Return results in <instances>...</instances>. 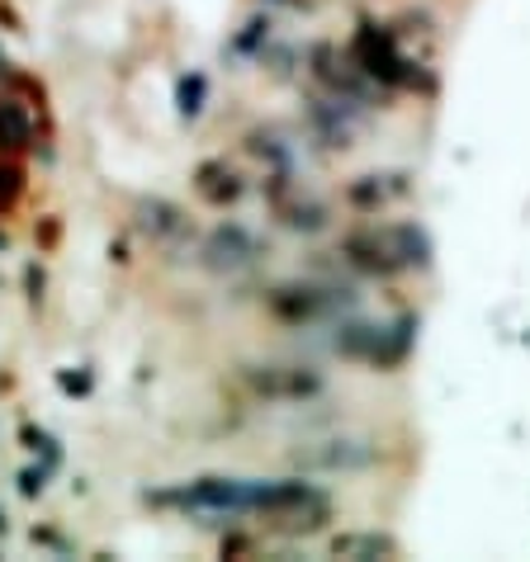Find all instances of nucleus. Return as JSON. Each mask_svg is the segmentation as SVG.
<instances>
[{
    "instance_id": "423d86ee",
    "label": "nucleus",
    "mask_w": 530,
    "mask_h": 562,
    "mask_svg": "<svg viewBox=\"0 0 530 562\" xmlns=\"http://www.w3.org/2000/svg\"><path fill=\"white\" fill-rule=\"evenodd\" d=\"M20 194H24V176H20V166H14L10 156H0V209H10Z\"/></svg>"
},
{
    "instance_id": "f03ea898",
    "label": "nucleus",
    "mask_w": 530,
    "mask_h": 562,
    "mask_svg": "<svg viewBox=\"0 0 530 562\" xmlns=\"http://www.w3.org/2000/svg\"><path fill=\"white\" fill-rule=\"evenodd\" d=\"M256 496H261V482H238V477H199L190 487L162 496V502H180L190 510H256Z\"/></svg>"
},
{
    "instance_id": "7ed1b4c3",
    "label": "nucleus",
    "mask_w": 530,
    "mask_h": 562,
    "mask_svg": "<svg viewBox=\"0 0 530 562\" xmlns=\"http://www.w3.org/2000/svg\"><path fill=\"white\" fill-rule=\"evenodd\" d=\"M195 190L209 199V204H232V199L242 194V180H238V170H232L228 161H205L199 166V176H195Z\"/></svg>"
},
{
    "instance_id": "39448f33",
    "label": "nucleus",
    "mask_w": 530,
    "mask_h": 562,
    "mask_svg": "<svg viewBox=\"0 0 530 562\" xmlns=\"http://www.w3.org/2000/svg\"><path fill=\"white\" fill-rule=\"evenodd\" d=\"M29 143H34V128H29L24 104L0 95V151H24Z\"/></svg>"
},
{
    "instance_id": "9d476101",
    "label": "nucleus",
    "mask_w": 530,
    "mask_h": 562,
    "mask_svg": "<svg viewBox=\"0 0 530 562\" xmlns=\"http://www.w3.org/2000/svg\"><path fill=\"white\" fill-rule=\"evenodd\" d=\"M0 246H5V232H0Z\"/></svg>"
},
{
    "instance_id": "6e6552de",
    "label": "nucleus",
    "mask_w": 530,
    "mask_h": 562,
    "mask_svg": "<svg viewBox=\"0 0 530 562\" xmlns=\"http://www.w3.org/2000/svg\"><path fill=\"white\" fill-rule=\"evenodd\" d=\"M0 535H5V510H0Z\"/></svg>"
},
{
    "instance_id": "1a4fd4ad",
    "label": "nucleus",
    "mask_w": 530,
    "mask_h": 562,
    "mask_svg": "<svg viewBox=\"0 0 530 562\" xmlns=\"http://www.w3.org/2000/svg\"><path fill=\"white\" fill-rule=\"evenodd\" d=\"M5 67H10V61H5V53H0V71H5Z\"/></svg>"
},
{
    "instance_id": "f257e3e1",
    "label": "nucleus",
    "mask_w": 530,
    "mask_h": 562,
    "mask_svg": "<svg viewBox=\"0 0 530 562\" xmlns=\"http://www.w3.org/2000/svg\"><path fill=\"white\" fill-rule=\"evenodd\" d=\"M346 256L355 265H365V270L394 274V270H408V265H422L427 241L412 227H374V232H355L346 241Z\"/></svg>"
},
{
    "instance_id": "0eeeda50",
    "label": "nucleus",
    "mask_w": 530,
    "mask_h": 562,
    "mask_svg": "<svg viewBox=\"0 0 530 562\" xmlns=\"http://www.w3.org/2000/svg\"><path fill=\"white\" fill-rule=\"evenodd\" d=\"M336 553H388L384 539H341Z\"/></svg>"
},
{
    "instance_id": "20e7f679",
    "label": "nucleus",
    "mask_w": 530,
    "mask_h": 562,
    "mask_svg": "<svg viewBox=\"0 0 530 562\" xmlns=\"http://www.w3.org/2000/svg\"><path fill=\"white\" fill-rule=\"evenodd\" d=\"M205 256H209L213 270H238V265L252 260V241H246L242 227H218Z\"/></svg>"
}]
</instances>
